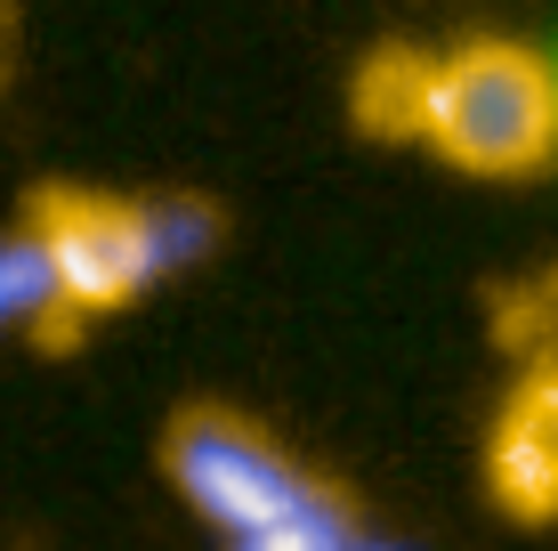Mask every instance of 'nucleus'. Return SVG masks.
<instances>
[{"label": "nucleus", "instance_id": "nucleus-1", "mask_svg": "<svg viewBox=\"0 0 558 551\" xmlns=\"http://www.w3.org/2000/svg\"><path fill=\"white\" fill-rule=\"evenodd\" d=\"M162 470L219 527V551H364V536H373L340 487L300 470L235 406H179L170 414Z\"/></svg>", "mask_w": 558, "mask_h": 551}, {"label": "nucleus", "instance_id": "nucleus-2", "mask_svg": "<svg viewBox=\"0 0 558 551\" xmlns=\"http://www.w3.org/2000/svg\"><path fill=\"white\" fill-rule=\"evenodd\" d=\"M25 219L41 227L82 325L130 309L146 284L195 268L210 243L227 236L219 203H203V195H106V187H73V179L33 187Z\"/></svg>", "mask_w": 558, "mask_h": 551}, {"label": "nucleus", "instance_id": "nucleus-3", "mask_svg": "<svg viewBox=\"0 0 558 551\" xmlns=\"http://www.w3.org/2000/svg\"><path fill=\"white\" fill-rule=\"evenodd\" d=\"M413 139L470 179H526L558 155V73L518 41H461L429 57Z\"/></svg>", "mask_w": 558, "mask_h": 551}, {"label": "nucleus", "instance_id": "nucleus-4", "mask_svg": "<svg viewBox=\"0 0 558 551\" xmlns=\"http://www.w3.org/2000/svg\"><path fill=\"white\" fill-rule=\"evenodd\" d=\"M486 487L510 519H558V357L510 390V406L486 430Z\"/></svg>", "mask_w": 558, "mask_h": 551}, {"label": "nucleus", "instance_id": "nucleus-5", "mask_svg": "<svg viewBox=\"0 0 558 551\" xmlns=\"http://www.w3.org/2000/svg\"><path fill=\"white\" fill-rule=\"evenodd\" d=\"M73 333H82V316H73V300H65V276H57L41 227H33V219L0 227V340L65 349Z\"/></svg>", "mask_w": 558, "mask_h": 551}, {"label": "nucleus", "instance_id": "nucleus-6", "mask_svg": "<svg viewBox=\"0 0 558 551\" xmlns=\"http://www.w3.org/2000/svg\"><path fill=\"white\" fill-rule=\"evenodd\" d=\"M421 82H429V57L421 49H373L356 73V122L373 139H413L421 130Z\"/></svg>", "mask_w": 558, "mask_h": 551}, {"label": "nucleus", "instance_id": "nucleus-7", "mask_svg": "<svg viewBox=\"0 0 558 551\" xmlns=\"http://www.w3.org/2000/svg\"><path fill=\"white\" fill-rule=\"evenodd\" d=\"M502 325H510L518 349H543V366H550V357H558V268H543L526 292L502 300Z\"/></svg>", "mask_w": 558, "mask_h": 551}, {"label": "nucleus", "instance_id": "nucleus-8", "mask_svg": "<svg viewBox=\"0 0 558 551\" xmlns=\"http://www.w3.org/2000/svg\"><path fill=\"white\" fill-rule=\"evenodd\" d=\"M364 551H405V543H389V536H364Z\"/></svg>", "mask_w": 558, "mask_h": 551}]
</instances>
